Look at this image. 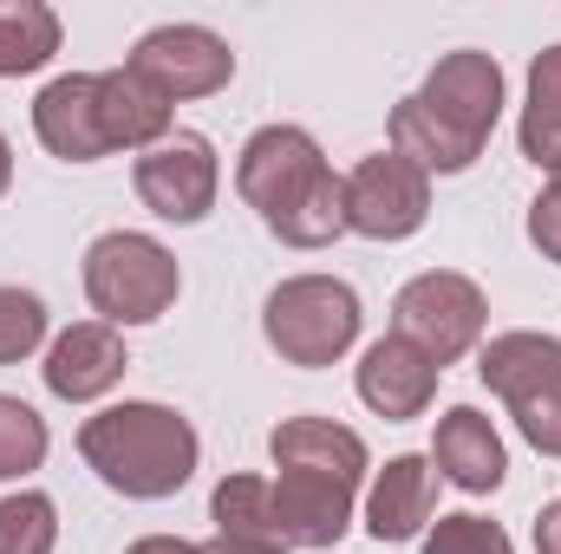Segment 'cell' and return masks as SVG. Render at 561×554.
I'll use <instances>...</instances> for the list:
<instances>
[{"instance_id":"8992f818","label":"cell","mask_w":561,"mask_h":554,"mask_svg":"<svg viewBox=\"0 0 561 554\" xmlns=\"http://www.w3.org/2000/svg\"><path fill=\"white\" fill-rule=\"evenodd\" d=\"M477 372L510 405L523 437L542 457H561V339L556 333H496L483 346Z\"/></svg>"},{"instance_id":"9c48e42d","label":"cell","mask_w":561,"mask_h":554,"mask_svg":"<svg viewBox=\"0 0 561 554\" xmlns=\"http://www.w3.org/2000/svg\"><path fill=\"white\" fill-rule=\"evenodd\" d=\"M483 320H490V307H483L477 280L450 275V268L405 280L399 300H392V339L419 346L437 372H444L450 359H463V353L483 339Z\"/></svg>"},{"instance_id":"2e32d148","label":"cell","mask_w":561,"mask_h":554,"mask_svg":"<svg viewBox=\"0 0 561 554\" xmlns=\"http://www.w3.org/2000/svg\"><path fill=\"white\" fill-rule=\"evenodd\" d=\"M431 503H437V470L424 457H392L373 483V503H366V529L379 542H412L424 522H431Z\"/></svg>"},{"instance_id":"83f0119b","label":"cell","mask_w":561,"mask_h":554,"mask_svg":"<svg viewBox=\"0 0 561 554\" xmlns=\"http://www.w3.org/2000/svg\"><path fill=\"white\" fill-rule=\"evenodd\" d=\"M209 554H262V549H236V542H209Z\"/></svg>"},{"instance_id":"52a82bcc","label":"cell","mask_w":561,"mask_h":554,"mask_svg":"<svg viewBox=\"0 0 561 554\" xmlns=\"http://www.w3.org/2000/svg\"><path fill=\"white\" fill-rule=\"evenodd\" d=\"M262 333L287 366H333L359 339V293L333 275H294L268 293Z\"/></svg>"},{"instance_id":"30bf717a","label":"cell","mask_w":561,"mask_h":554,"mask_svg":"<svg viewBox=\"0 0 561 554\" xmlns=\"http://www.w3.org/2000/svg\"><path fill=\"white\" fill-rule=\"evenodd\" d=\"M340 209H346L353 235H366V242H405V235H419L424 216H431V183H424L419 163H405L399 150H379V157H366L340 183Z\"/></svg>"},{"instance_id":"cb8c5ba5","label":"cell","mask_w":561,"mask_h":554,"mask_svg":"<svg viewBox=\"0 0 561 554\" xmlns=\"http://www.w3.org/2000/svg\"><path fill=\"white\" fill-rule=\"evenodd\" d=\"M529 242H536V249L561 268V170L549 176V189L529 203Z\"/></svg>"},{"instance_id":"4fadbf2b","label":"cell","mask_w":561,"mask_h":554,"mask_svg":"<svg viewBox=\"0 0 561 554\" xmlns=\"http://www.w3.org/2000/svg\"><path fill=\"white\" fill-rule=\"evenodd\" d=\"M125 366L131 359H125V339L112 326H66L46 353V385H53V399L85 405V399L112 392L125 379Z\"/></svg>"},{"instance_id":"ba28073f","label":"cell","mask_w":561,"mask_h":554,"mask_svg":"<svg viewBox=\"0 0 561 554\" xmlns=\"http://www.w3.org/2000/svg\"><path fill=\"white\" fill-rule=\"evenodd\" d=\"M176 287H183V275H176L170 249L150 242V235L112 229V235H99V242L85 249V293H92V307H99L105 320H118V326H144V320L170 313Z\"/></svg>"},{"instance_id":"4316f807","label":"cell","mask_w":561,"mask_h":554,"mask_svg":"<svg viewBox=\"0 0 561 554\" xmlns=\"http://www.w3.org/2000/svg\"><path fill=\"white\" fill-rule=\"evenodd\" d=\"M7 176H13V157H7V138H0V196H7Z\"/></svg>"},{"instance_id":"6da1fadb","label":"cell","mask_w":561,"mask_h":554,"mask_svg":"<svg viewBox=\"0 0 561 554\" xmlns=\"http://www.w3.org/2000/svg\"><path fill=\"white\" fill-rule=\"evenodd\" d=\"M275 450V516L287 549H333L353 522V496L366 476V443L359 430L333 417H287L268 437Z\"/></svg>"},{"instance_id":"d4e9b609","label":"cell","mask_w":561,"mask_h":554,"mask_svg":"<svg viewBox=\"0 0 561 554\" xmlns=\"http://www.w3.org/2000/svg\"><path fill=\"white\" fill-rule=\"evenodd\" d=\"M536 554H561V503L536 516Z\"/></svg>"},{"instance_id":"603a6c76","label":"cell","mask_w":561,"mask_h":554,"mask_svg":"<svg viewBox=\"0 0 561 554\" xmlns=\"http://www.w3.org/2000/svg\"><path fill=\"white\" fill-rule=\"evenodd\" d=\"M424 554H516L510 535L483 516H444L431 535H424Z\"/></svg>"},{"instance_id":"5bb4252c","label":"cell","mask_w":561,"mask_h":554,"mask_svg":"<svg viewBox=\"0 0 561 554\" xmlns=\"http://www.w3.org/2000/svg\"><path fill=\"white\" fill-rule=\"evenodd\" d=\"M431 463H437V470H444L457 489H470V496L496 489V483H503V470H510V457H503V437L490 430V417L470 412V405H457V412L437 417Z\"/></svg>"},{"instance_id":"5b68a950","label":"cell","mask_w":561,"mask_h":554,"mask_svg":"<svg viewBox=\"0 0 561 554\" xmlns=\"http://www.w3.org/2000/svg\"><path fill=\"white\" fill-rule=\"evenodd\" d=\"M79 457L118 489V496H176L196 470V430L190 417H176L170 405H112V412L85 417L79 430Z\"/></svg>"},{"instance_id":"d6986e66","label":"cell","mask_w":561,"mask_h":554,"mask_svg":"<svg viewBox=\"0 0 561 554\" xmlns=\"http://www.w3.org/2000/svg\"><path fill=\"white\" fill-rule=\"evenodd\" d=\"M59 53V20L39 0H0V72H39Z\"/></svg>"},{"instance_id":"ac0fdd59","label":"cell","mask_w":561,"mask_h":554,"mask_svg":"<svg viewBox=\"0 0 561 554\" xmlns=\"http://www.w3.org/2000/svg\"><path fill=\"white\" fill-rule=\"evenodd\" d=\"M523 157L536 170H561V46L529 66V105H523Z\"/></svg>"},{"instance_id":"7a4b0ae2","label":"cell","mask_w":561,"mask_h":554,"mask_svg":"<svg viewBox=\"0 0 561 554\" xmlns=\"http://www.w3.org/2000/svg\"><path fill=\"white\" fill-rule=\"evenodd\" d=\"M496 112H503V72L490 53H444L437 72L424 79L419 92L392 112V150L405 163L431 170H470L483 157V143L496 131Z\"/></svg>"},{"instance_id":"7402d4cb","label":"cell","mask_w":561,"mask_h":554,"mask_svg":"<svg viewBox=\"0 0 561 554\" xmlns=\"http://www.w3.org/2000/svg\"><path fill=\"white\" fill-rule=\"evenodd\" d=\"M39 339H46V307H39V293H26V287H0V366L26 359Z\"/></svg>"},{"instance_id":"ffe728a7","label":"cell","mask_w":561,"mask_h":554,"mask_svg":"<svg viewBox=\"0 0 561 554\" xmlns=\"http://www.w3.org/2000/svg\"><path fill=\"white\" fill-rule=\"evenodd\" d=\"M59 542V509L39 489H20L0 503V554H53Z\"/></svg>"},{"instance_id":"277c9868","label":"cell","mask_w":561,"mask_h":554,"mask_svg":"<svg viewBox=\"0 0 561 554\" xmlns=\"http://www.w3.org/2000/svg\"><path fill=\"white\" fill-rule=\"evenodd\" d=\"M33 131L66 163H99L125 143L170 138V99H157L144 79H131V66L125 72H72L39 92Z\"/></svg>"},{"instance_id":"e0dca14e","label":"cell","mask_w":561,"mask_h":554,"mask_svg":"<svg viewBox=\"0 0 561 554\" xmlns=\"http://www.w3.org/2000/svg\"><path fill=\"white\" fill-rule=\"evenodd\" d=\"M209 516H216V542L287 554V542H280V516H275V483H262V476H222Z\"/></svg>"},{"instance_id":"484cf974","label":"cell","mask_w":561,"mask_h":554,"mask_svg":"<svg viewBox=\"0 0 561 554\" xmlns=\"http://www.w3.org/2000/svg\"><path fill=\"white\" fill-rule=\"evenodd\" d=\"M125 554H209V549H196V542H170V535H150V542H131Z\"/></svg>"},{"instance_id":"44dd1931","label":"cell","mask_w":561,"mask_h":554,"mask_svg":"<svg viewBox=\"0 0 561 554\" xmlns=\"http://www.w3.org/2000/svg\"><path fill=\"white\" fill-rule=\"evenodd\" d=\"M39 463H46V424H39V412L0 392V476H26Z\"/></svg>"},{"instance_id":"9a60e30c","label":"cell","mask_w":561,"mask_h":554,"mask_svg":"<svg viewBox=\"0 0 561 554\" xmlns=\"http://www.w3.org/2000/svg\"><path fill=\"white\" fill-rule=\"evenodd\" d=\"M431 392H437V366L405 339H379L359 359V399L379 417H419L431 405Z\"/></svg>"},{"instance_id":"3957f363","label":"cell","mask_w":561,"mask_h":554,"mask_svg":"<svg viewBox=\"0 0 561 554\" xmlns=\"http://www.w3.org/2000/svg\"><path fill=\"white\" fill-rule=\"evenodd\" d=\"M236 189H242V203L275 229L280 242H294V249H327L346 229L340 176L327 170L320 143L307 138L300 125H268V131H255V138L242 143Z\"/></svg>"},{"instance_id":"8fae6325","label":"cell","mask_w":561,"mask_h":554,"mask_svg":"<svg viewBox=\"0 0 561 554\" xmlns=\"http://www.w3.org/2000/svg\"><path fill=\"white\" fill-rule=\"evenodd\" d=\"M131 79H144L157 99H209L236 79V53L209 26H157L131 53Z\"/></svg>"},{"instance_id":"7c38bea8","label":"cell","mask_w":561,"mask_h":554,"mask_svg":"<svg viewBox=\"0 0 561 554\" xmlns=\"http://www.w3.org/2000/svg\"><path fill=\"white\" fill-rule=\"evenodd\" d=\"M138 196L163 222H203L216 203V150L203 131H170L138 157Z\"/></svg>"}]
</instances>
